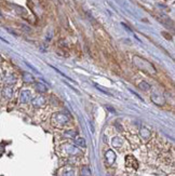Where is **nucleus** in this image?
Masks as SVG:
<instances>
[{
    "instance_id": "f257e3e1",
    "label": "nucleus",
    "mask_w": 175,
    "mask_h": 176,
    "mask_svg": "<svg viewBox=\"0 0 175 176\" xmlns=\"http://www.w3.org/2000/svg\"><path fill=\"white\" fill-rule=\"evenodd\" d=\"M133 63H134V65H135L137 68H139L141 70H143V72H147L149 75L157 72L155 66L152 65L151 63H149L147 59H142V57H139V56H134V57H133Z\"/></svg>"
},
{
    "instance_id": "f03ea898",
    "label": "nucleus",
    "mask_w": 175,
    "mask_h": 176,
    "mask_svg": "<svg viewBox=\"0 0 175 176\" xmlns=\"http://www.w3.org/2000/svg\"><path fill=\"white\" fill-rule=\"evenodd\" d=\"M68 120H69V118L65 114H62V112L53 116V124L56 127H63L68 122Z\"/></svg>"
},
{
    "instance_id": "7ed1b4c3",
    "label": "nucleus",
    "mask_w": 175,
    "mask_h": 176,
    "mask_svg": "<svg viewBox=\"0 0 175 176\" xmlns=\"http://www.w3.org/2000/svg\"><path fill=\"white\" fill-rule=\"evenodd\" d=\"M32 93L29 90H22L21 93H19V102L23 103V104H26L28 102L32 101Z\"/></svg>"
},
{
    "instance_id": "20e7f679",
    "label": "nucleus",
    "mask_w": 175,
    "mask_h": 176,
    "mask_svg": "<svg viewBox=\"0 0 175 176\" xmlns=\"http://www.w3.org/2000/svg\"><path fill=\"white\" fill-rule=\"evenodd\" d=\"M126 165L128 167H132L133 170H136L138 167V162L133 156H128L126 158Z\"/></svg>"
},
{
    "instance_id": "39448f33",
    "label": "nucleus",
    "mask_w": 175,
    "mask_h": 176,
    "mask_svg": "<svg viewBox=\"0 0 175 176\" xmlns=\"http://www.w3.org/2000/svg\"><path fill=\"white\" fill-rule=\"evenodd\" d=\"M151 99H152V102L157 105H163L165 103L164 97H163L161 94H157V93H153V94H152Z\"/></svg>"
},
{
    "instance_id": "423d86ee",
    "label": "nucleus",
    "mask_w": 175,
    "mask_h": 176,
    "mask_svg": "<svg viewBox=\"0 0 175 176\" xmlns=\"http://www.w3.org/2000/svg\"><path fill=\"white\" fill-rule=\"evenodd\" d=\"M32 105H34V107H36V108L41 107V106H43V105H44L45 98L42 97V96H37L36 98L32 99Z\"/></svg>"
},
{
    "instance_id": "0eeeda50",
    "label": "nucleus",
    "mask_w": 175,
    "mask_h": 176,
    "mask_svg": "<svg viewBox=\"0 0 175 176\" xmlns=\"http://www.w3.org/2000/svg\"><path fill=\"white\" fill-rule=\"evenodd\" d=\"M105 158H106L107 160V163H108L109 165H111V164L115 162V160H116V153L113 152V150H108L106 152V155H105Z\"/></svg>"
},
{
    "instance_id": "6e6552de",
    "label": "nucleus",
    "mask_w": 175,
    "mask_h": 176,
    "mask_svg": "<svg viewBox=\"0 0 175 176\" xmlns=\"http://www.w3.org/2000/svg\"><path fill=\"white\" fill-rule=\"evenodd\" d=\"M2 95L3 97L6 98V99H11L13 96V90L11 87H4L2 90Z\"/></svg>"
},
{
    "instance_id": "1a4fd4ad",
    "label": "nucleus",
    "mask_w": 175,
    "mask_h": 176,
    "mask_svg": "<svg viewBox=\"0 0 175 176\" xmlns=\"http://www.w3.org/2000/svg\"><path fill=\"white\" fill-rule=\"evenodd\" d=\"M23 78V81H24V83H26V84H29V83H32V82L35 81V78H34V76L32 75V74H29V72H24L22 76Z\"/></svg>"
},
{
    "instance_id": "9d476101",
    "label": "nucleus",
    "mask_w": 175,
    "mask_h": 176,
    "mask_svg": "<svg viewBox=\"0 0 175 176\" xmlns=\"http://www.w3.org/2000/svg\"><path fill=\"white\" fill-rule=\"evenodd\" d=\"M35 89H36V91L39 92V93H45V92L48 91L47 85H44L43 83H41V82H37V83H35Z\"/></svg>"
},
{
    "instance_id": "9b49d317",
    "label": "nucleus",
    "mask_w": 175,
    "mask_h": 176,
    "mask_svg": "<svg viewBox=\"0 0 175 176\" xmlns=\"http://www.w3.org/2000/svg\"><path fill=\"white\" fill-rule=\"evenodd\" d=\"M15 82H16V78L13 75L8 76V77L4 79V83L6 84V87H11V85H13Z\"/></svg>"
},
{
    "instance_id": "f8f14e48",
    "label": "nucleus",
    "mask_w": 175,
    "mask_h": 176,
    "mask_svg": "<svg viewBox=\"0 0 175 176\" xmlns=\"http://www.w3.org/2000/svg\"><path fill=\"white\" fill-rule=\"evenodd\" d=\"M63 148L65 149L66 152H69V153H71V155H76V153L78 152V150L76 149V147L71 146V145H64Z\"/></svg>"
},
{
    "instance_id": "ddd939ff",
    "label": "nucleus",
    "mask_w": 175,
    "mask_h": 176,
    "mask_svg": "<svg viewBox=\"0 0 175 176\" xmlns=\"http://www.w3.org/2000/svg\"><path fill=\"white\" fill-rule=\"evenodd\" d=\"M141 135H142L143 138L147 140V138H149V137H150L151 133H150V131H149L148 129H146V127H143V129H141Z\"/></svg>"
},
{
    "instance_id": "4468645a",
    "label": "nucleus",
    "mask_w": 175,
    "mask_h": 176,
    "mask_svg": "<svg viewBox=\"0 0 175 176\" xmlns=\"http://www.w3.org/2000/svg\"><path fill=\"white\" fill-rule=\"evenodd\" d=\"M123 144V140L121 137H115L113 140V146L116 147V148H118V147H121Z\"/></svg>"
},
{
    "instance_id": "2eb2a0df",
    "label": "nucleus",
    "mask_w": 175,
    "mask_h": 176,
    "mask_svg": "<svg viewBox=\"0 0 175 176\" xmlns=\"http://www.w3.org/2000/svg\"><path fill=\"white\" fill-rule=\"evenodd\" d=\"M61 176H75V171L72 169H64L62 171Z\"/></svg>"
},
{
    "instance_id": "dca6fc26",
    "label": "nucleus",
    "mask_w": 175,
    "mask_h": 176,
    "mask_svg": "<svg viewBox=\"0 0 175 176\" xmlns=\"http://www.w3.org/2000/svg\"><path fill=\"white\" fill-rule=\"evenodd\" d=\"M138 88L141 89V90H144V91H148L149 89H150V85H149L147 82L143 81L138 84Z\"/></svg>"
},
{
    "instance_id": "f3484780",
    "label": "nucleus",
    "mask_w": 175,
    "mask_h": 176,
    "mask_svg": "<svg viewBox=\"0 0 175 176\" xmlns=\"http://www.w3.org/2000/svg\"><path fill=\"white\" fill-rule=\"evenodd\" d=\"M76 144L79 147H85V140L82 137H78V138H76Z\"/></svg>"
},
{
    "instance_id": "a211bd4d",
    "label": "nucleus",
    "mask_w": 175,
    "mask_h": 176,
    "mask_svg": "<svg viewBox=\"0 0 175 176\" xmlns=\"http://www.w3.org/2000/svg\"><path fill=\"white\" fill-rule=\"evenodd\" d=\"M82 174H83V176H91L89 167H84V169H82Z\"/></svg>"
},
{
    "instance_id": "6ab92c4d",
    "label": "nucleus",
    "mask_w": 175,
    "mask_h": 176,
    "mask_svg": "<svg viewBox=\"0 0 175 176\" xmlns=\"http://www.w3.org/2000/svg\"><path fill=\"white\" fill-rule=\"evenodd\" d=\"M162 35H163L164 37H166V39H168V40H171V39H172V36H171V35H169V34H166L165 31H162Z\"/></svg>"
},
{
    "instance_id": "aec40b11",
    "label": "nucleus",
    "mask_w": 175,
    "mask_h": 176,
    "mask_svg": "<svg viewBox=\"0 0 175 176\" xmlns=\"http://www.w3.org/2000/svg\"><path fill=\"white\" fill-rule=\"evenodd\" d=\"M26 65L28 66L29 68H32V70H34V72H38V70H37V69H36L35 67H34V66H32V65H30V64H28V63H26Z\"/></svg>"
}]
</instances>
